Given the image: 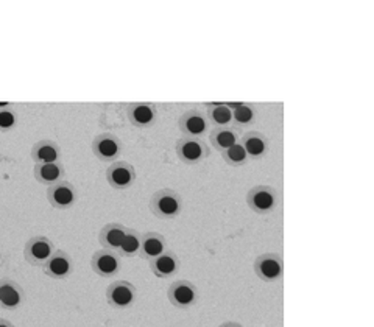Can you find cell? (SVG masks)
I'll use <instances>...</instances> for the list:
<instances>
[{
  "instance_id": "cell-1",
  "label": "cell",
  "mask_w": 374,
  "mask_h": 327,
  "mask_svg": "<svg viewBox=\"0 0 374 327\" xmlns=\"http://www.w3.org/2000/svg\"><path fill=\"white\" fill-rule=\"evenodd\" d=\"M150 209L158 218H175L181 212V197L173 188H161V191L154 192L152 197Z\"/></svg>"
},
{
  "instance_id": "cell-2",
  "label": "cell",
  "mask_w": 374,
  "mask_h": 327,
  "mask_svg": "<svg viewBox=\"0 0 374 327\" xmlns=\"http://www.w3.org/2000/svg\"><path fill=\"white\" fill-rule=\"evenodd\" d=\"M247 203L259 215H267L278 206V191L271 186H256L247 195Z\"/></svg>"
},
{
  "instance_id": "cell-3",
  "label": "cell",
  "mask_w": 374,
  "mask_h": 327,
  "mask_svg": "<svg viewBox=\"0 0 374 327\" xmlns=\"http://www.w3.org/2000/svg\"><path fill=\"white\" fill-rule=\"evenodd\" d=\"M55 253V245L46 236H36L31 237L25 245L24 256L30 265L33 267H42L52 254Z\"/></svg>"
},
{
  "instance_id": "cell-4",
  "label": "cell",
  "mask_w": 374,
  "mask_h": 327,
  "mask_svg": "<svg viewBox=\"0 0 374 327\" xmlns=\"http://www.w3.org/2000/svg\"><path fill=\"white\" fill-rule=\"evenodd\" d=\"M122 152V145L118 137L112 133H102L93 137L92 153L102 162H116Z\"/></svg>"
},
{
  "instance_id": "cell-5",
  "label": "cell",
  "mask_w": 374,
  "mask_h": 327,
  "mask_svg": "<svg viewBox=\"0 0 374 327\" xmlns=\"http://www.w3.org/2000/svg\"><path fill=\"white\" fill-rule=\"evenodd\" d=\"M177 154L187 166H195L208 156V147L195 137L183 136L177 142Z\"/></svg>"
},
{
  "instance_id": "cell-6",
  "label": "cell",
  "mask_w": 374,
  "mask_h": 327,
  "mask_svg": "<svg viewBox=\"0 0 374 327\" xmlns=\"http://www.w3.org/2000/svg\"><path fill=\"white\" fill-rule=\"evenodd\" d=\"M106 179H108V184L112 188H116V191H125V188H128L134 182L136 172L131 164L125 161H116L106 170Z\"/></svg>"
},
{
  "instance_id": "cell-7",
  "label": "cell",
  "mask_w": 374,
  "mask_h": 327,
  "mask_svg": "<svg viewBox=\"0 0 374 327\" xmlns=\"http://www.w3.org/2000/svg\"><path fill=\"white\" fill-rule=\"evenodd\" d=\"M106 299L112 307L125 309L134 303L136 287L128 281H114L106 288Z\"/></svg>"
},
{
  "instance_id": "cell-8",
  "label": "cell",
  "mask_w": 374,
  "mask_h": 327,
  "mask_svg": "<svg viewBox=\"0 0 374 327\" xmlns=\"http://www.w3.org/2000/svg\"><path fill=\"white\" fill-rule=\"evenodd\" d=\"M47 200L55 209H69L77 201V188L62 179L47 188Z\"/></svg>"
},
{
  "instance_id": "cell-9",
  "label": "cell",
  "mask_w": 374,
  "mask_h": 327,
  "mask_svg": "<svg viewBox=\"0 0 374 327\" xmlns=\"http://www.w3.org/2000/svg\"><path fill=\"white\" fill-rule=\"evenodd\" d=\"M254 272L258 278L265 282H274L283 276V259L274 253L259 256L254 262Z\"/></svg>"
},
{
  "instance_id": "cell-10",
  "label": "cell",
  "mask_w": 374,
  "mask_h": 327,
  "mask_svg": "<svg viewBox=\"0 0 374 327\" xmlns=\"http://www.w3.org/2000/svg\"><path fill=\"white\" fill-rule=\"evenodd\" d=\"M167 297L175 307L186 309V307H190L195 303L198 292L197 287L189 281H175L173 284L168 287Z\"/></svg>"
},
{
  "instance_id": "cell-11",
  "label": "cell",
  "mask_w": 374,
  "mask_h": 327,
  "mask_svg": "<svg viewBox=\"0 0 374 327\" xmlns=\"http://www.w3.org/2000/svg\"><path fill=\"white\" fill-rule=\"evenodd\" d=\"M178 127L186 137H195L197 139L208 130V121L198 109H189L179 117Z\"/></svg>"
},
{
  "instance_id": "cell-12",
  "label": "cell",
  "mask_w": 374,
  "mask_h": 327,
  "mask_svg": "<svg viewBox=\"0 0 374 327\" xmlns=\"http://www.w3.org/2000/svg\"><path fill=\"white\" fill-rule=\"evenodd\" d=\"M44 274L52 279H64L72 272V259L66 251H56L52 257L42 265Z\"/></svg>"
},
{
  "instance_id": "cell-13",
  "label": "cell",
  "mask_w": 374,
  "mask_h": 327,
  "mask_svg": "<svg viewBox=\"0 0 374 327\" xmlns=\"http://www.w3.org/2000/svg\"><path fill=\"white\" fill-rule=\"evenodd\" d=\"M91 267L93 269V273L102 276V278H112L118 272V267H121V262H118V257L116 253L108 249L97 251L96 254L92 256Z\"/></svg>"
},
{
  "instance_id": "cell-14",
  "label": "cell",
  "mask_w": 374,
  "mask_h": 327,
  "mask_svg": "<svg viewBox=\"0 0 374 327\" xmlns=\"http://www.w3.org/2000/svg\"><path fill=\"white\" fill-rule=\"evenodd\" d=\"M150 269H152V273L156 278L161 279L173 278V276L179 272L178 256L172 253V251H164L161 256L154 257L153 260H150Z\"/></svg>"
},
{
  "instance_id": "cell-15",
  "label": "cell",
  "mask_w": 374,
  "mask_h": 327,
  "mask_svg": "<svg viewBox=\"0 0 374 327\" xmlns=\"http://www.w3.org/2000/svg\"><path fill=\"white\" fill-rule=\"evenodd\" d=\"M130 123L136 128H148L156 121V108L152 103H131L127 108Z\"/></svg>"
},
{
  "instance_id": "cell-16",
  "label": "cell",
  "mask_w": 374,
  "mask_h": 327,
  "mask_svg": "<svg viewBox=\"0 0 374 327\" xmlns=\"http://www.w3.org/2000/svg\"><path fill=\"white\" fill-rule=\"evenodd\" d=\"M24 290L17 282L11 279H0V307L15 310L24 303Z\"/></svg>"
},
{
  "instance_id": "cell-17",
  "label": "cell",
  "mask_w": 374,
  "mask_h": 327,
  "mask_svg": "<svg viewBox=\"0 0 374 327\" xmlns=\"http://www.w3.org/2000/svg\"><path fill=\"white\" fill-rule=\"evenodd\" d=\"M127 229L128 228H125L121 223H108L100 229L98 240L105 249L112 251V253H118L123 237L127 234Z\"/></svg>"
},
{
  "instance_id": "cell-18",
  "label": "cell",
  "mask_w": 374,
  "mask_h": 327,
  "mask_svg": "<svg viewBox=\"0 0 374 327\" xmlns=\"http://www.w3.org/2000/svg\"><path fill=\"white\" fill-rule=\"evenodd\" d=\"M164 251H167V242L164 236L158 234V232H147V234L142 236L139 257H142L143 260H153L154 257L161 256Z\"/></svg>"
},
{
  "instance_id": "cell-19",
  "label": "cell",
  "mask_w": 374,
  "mask_h": 327,
  "mask_svg": "<svg viewBox=\"0 0 374 327\" xmlns=\"http://www.w3.org/2000/svg\"><path fill=\"white\" fill-rule=\"evenodd\" d=\"M35 179L44 186H53L56 182H60L64 179L66 170L61 164H35L33 168Z\"/></svg>"
},
{
  "instance_id": "cell-20",
  "label": "cell",
  "mask_w": 374,
  "mask_h": 327,
  "mask_svg": "<svg viewBox=\"0 0 374 327\" xmlns=\"http://www.w3.org/2000/svg\"><path fill=\"white\" fill-rule=\"evenodd\" d=\"M35 164H55L60 159V147L53 141H41L31 148Z\"/></svg>"
},
{
  "instance_id": "cell-21",
  "label": "cell",
  "mask_w": 374,
  "mask_h": 327,
  "mask_svg": "<svg viewBox=\"0 0 374 327\" xmlns=\"http://www.w3.org/2000/svg\"><path fill=\"white\" fill-rule=\"evenodd\" d=\"M211 142L215 150L223 153V152H226L228 148H231L233 145H235L237 142H239V136H237L235 130L214 128L211 133Z\"/></svg>"
},
{
  "instance_id": "cell-22",
  "label": "cell",
  "mask_w": 374,
  "mask_h": 327,
  "mask_svg": "<svg viewBox=\"0 0 374 327\" xmlns=\"http://www.w3.org/2000/svg\"><path fill=\"white\" fill-rule=\"evenodd\" d=\"M242 145L247 150L248 158H260L267 152L265 136H262L258 131H249V133L243 136Z\"/></svg>"
},
{
  "instance_id": "cell-23",
  "label": "cell",
  "mask_w": 374,
  "mask_h": 327,
  "mask_svg": "<svg viewBox=\"0 0 374 327\" xmlns=\"http://www.w3.org/2000/svg\"><path fill=\"white\" fill-rule=\"evenodd\" d=\"M208 117L215 128H224L233 122V111L224 103H211L208 106Z\"/></svg>"
},
{
  "instance_id": "cell-24",
  "label": "cell",
  "mask_w": 374,
  "mask_h": 327,
  "mask_svg": "<svg viewBox=\"0 0 374 327\" xmlns=\"http://www.w3.org/2000/svg\"><path fill=\"white\" fill-rule=\"evenodd\" d=\"M141 243H142V237H141L139 232L128 228L127 234H125V237H123V242L121 245V249H118V253H121L125 257L139 256Z\"/></svg>"
},
{
  "instance_id": "cell-25",
  "label": "cell",
  "mask_w": 374,
  "mask_h": 327,
  "mask_svg": "<svg viewBox=\"0 0 374 327\" xmlns=\"http://www.w3.org/2000/svg\"><path fill=\"white\" fill-rule=\"evenodd\" d=\"M222 156H223V159L226 161L229 164V166H233V167L243 166V164H245L248 161L247 150L243 148V145H242V143H239V142H237L235 145H233L231 148H228L226 152H223Z\"/></svg>"
},
{
  "instance_id": "cell-26",
  "label": "cell",
  "mask_w": 374,
  "mask_h": 327,
  "mask_svg": "<svg viewBox=\"0 0 374 327\" xmlns=\"http://www.w3.org/2000/svg\"><path fill=\"white\" fill-rule=\"evenodd\" d=\"M233 118L237 125H249L254 121V109L247 103H242L240 106L233 111Z\"/></svg>"
},
{
  "instance_id": "cell-27",
  "label": "cell",
  "mask_w": 374,
  "mask_h": 327,
  "mask_svg": "<svg viewBox=\"0 0 374 327\" xmlns=\"http://www.w3.org/2000/svg\"><path fill=\"white\" fill-rule=\"evenodd\" d=\"M17 122V114L12 109H0V131H10L15 128Z\"/></svg>"
},
{
  "instance_id": "cell-28",
  "label": "cell",
  "mask_w": 374,
  "mask_h": 327,
  "mask_svg": "<svg viewBox=\"0 0 374 327\" xmlns=\"http://www.w3.org/2000/svg\"><path fill=\"white\" fill-rule=\"evenodd\" d=\"M0 327H15L10 321H6V319H2L0 318Z\"/></svg>"
},
{
  "instance_id": "cell-29",
  "label": "cell",
  "mask_w": 374,
  "mask_h": 327,
  "mask_svg": "<svg viewBox=\"0 0 374 327\" xmlns=\"http://www.w3.org/2000/svg\"><path fill=\"white\" fill-rule=\"evenodd\" d=\"M220 327H242L240 324H237V323H224V324H222Z\"/></svg>"
},
{
  "instance_id": "cell-30",
  "label": "cell",
  "mask_w": 374,
  "mask_h": 327,
  "mask_svg": "<svg viewBox=\"0 0 374 327\" xmlns=\"http://www.w3.org/2000/svg\"><path fill=\"white\" fill-rule=\"evenodd\" d=\"M10 105H11L10 102H3V103H0V109H6V108H8Z\"/></svg>"
}]
</instances>
